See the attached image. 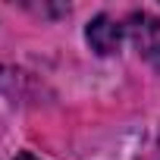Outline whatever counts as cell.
Segmentation results:
<instances>
[{"label": "cell", "mask_w": 160, "mask_h": 160, "mask_svg": "<svg viewBox=\"0 0 160 160\" xmlns=\"http://www.w3.org/2000/svg\"><path fill=\"white\" fill-rule=\"evenodd\" d=\"M129 35L138 47V53L160 69V19L151 16V13H132L129 16Z\"/></svg>", "instance_id": "1"}, {"label": "cell", "mask_w": 160, "mask_h": 160, "mask_svg": "<svg viewBox=\"0 0 160 160\" xmlns=\"http://www.w3.org/2000/svg\"><path fill=\"white\" fill-rule=\"evenodd\" d=\"M88 44H91V50H98L101 57H110V53H116L119 50V44H122V25L113 19V16H107V13H101V16H94L91 22H88Z\"/></svg>", "instance_id": "2"}, {"label": "cell", "mask_w": 160, "mask_h": 160, "mask_svg": "<svg viewBox=\"0 0 160 160\" xmlns=\"http://www.w3.org/2000/svg\"><path fill=\"white\" fill-rule=\"evenodd\" d=\"M16 160H38V157H32V154H19Z\"/></svg>", "instance_id": "3"}]
</instances>
